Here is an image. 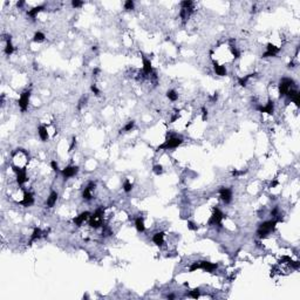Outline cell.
<instances>
[{"label": "cell", "mask_w": 300, "mask_h": 300, "mask_svg": "<svg viewBox=\"0 0 300 300\" xmlns=\"http://www.w3.org/2000/svg\"><path fill=\"white\" fill-rule=\"evenodd\" d=\"M277 223H278V219H271L262 223L257 230V236L259 238H262H262H266L272 231H274Z\"/></svg>", "instance_id": "1"}, {"label": "cell", "mask_w": 300, "mask_h": 300, "mask_svg": "<svg viewBox=\"0 0 300 300\" xmlns=\"http://www.w3.org/2000/svg\"><path fill=\"white\" fill-rule=\"evenodd\" d=\"M103 214H104V209L103 208H99L95 210L94 214H90L89 217V225L94 229L101 227L103 226Z\"/></svg>", "instance_id": "2"}, {"label": "cell", "mask_w": 300, "mask_h": 300, "mask_svg": "<svg viewBox=\"0 0 300 300\" xmlns=\"http://www.w3.org/2000/svg\"><path fill=\"white\" fill-rule=\"evenodd\" d=\"M183 143V139H181V137H170V139H168L163 143V144L158 145L157 148H156V151H160V150H170V149H175V148H177L178 145H181Z\"/></svg>", "instance_id": "3"}, {"label": "cell", "mask_w": 300, "mask_h": 300, "mask_svg": "<svg viewBox=\"0 0 300 300\" xmlns=\"http://www.w3.org/2000/svg\"><path fill=\"white\" fill-rule=\"evenodd\" d=\"M293 85H294V81L292 79H289V77L281 79L280 83H279V94H280V96H286L287 91L289 89H292Z\"/></svg>", "instance_id": "4"}, {"label": "cell", "mask_w": 300, "mask_h": 300, "mask_svg": "<svg viewBox=\"0 0 300 300\" xmlns=\"http://www.w3.org/2000/svg\"><path fill=\"white\" fill-rule=\"evenodd\" d=\"M223 218H224V214H223L218 208H214V212H212L209 222H208V225H209V226H214V225L220 226V225H222V220H223Z\"/></svg>", "instance_id": "5"}, {"label": "cell", "mask_w": 300, "mask_h": 300, "mask_svg": "<svg viewBox=\"0 0 300 300\" xmlns=\"http://www.w3.org/2000/svg\"><path fill=\"white\" fill-rule=\"evenodd\" d=\"M13 171L16 174V183L19 185H24L25 183L28 181V177H27V172L25 168H20V166L13 165L12 166Z\"/></svg>", "instance_id": "6"}, {"label": "cell", "mask_w": 300, "mask_h": 300, "mask_svg": "<svg viewBox=\"0 0 300 300\" xmlns=\"http://www.w3.org/2000/svg\"><path fill=\"white\" fill-rule=\"evenodd\" d=\"M29 97H31V90L29 89H26L21 93L20 95V99L18 101V104H19V108L21 109L22 113H25L28 108V103H29Z\"/></svg>", "instance_id": "7"}, {"label": "cell", "mask_w": 300, "mask_h": 300, "mask_svg": "<svg viewBox=\"0 0 300 300\" xmlns=\"http://www.w3.org/2000/svg\"><path fill=\"white\" fill-rule=\"evenodd\" d=\"M219 196L225 204H230L231 201H232V190H231L230 188L220 187Z\"/></svg>", "instance_id": "8"}, {"label": "cell", "mask_w": 300, "mask_h": 300, "mask_svg": "<svg viewBox=\"0 0 300 300\" xmlns=\"http://www.w3.org/2000/svg\"><path fill=\"white\" fill-rule=\"evenodd\" d=\"M198 265H199V268H201V270H204V271L210 272V273H212V272L216 271L217 267H218V264L206 262V260H201V262H198Z\"/></svg>", "instance_id": "9"}, {"label": "cell", "mask_w": 300, "mask_h": 300, "mask_svg": "<svg viewBox=\"0 0 300 300\" xmlns=\"http://www.w3.org/2000/svg\"><path fill=\"white\" fill-rule=\"evenodd\" d=\"M77 172H79V168H77V166L68 165V166H66L64 170L61 171V174H62V176H64V179H68V178H70V177H74Z\"/></svg>", "instance_id": "10"}, {"label": "cell", "mask_w": 300, "mask_h": 300, "mask_svg": "<svg viewBox=\"0 0 300 300\" xmlns=\"http://www.w3.org/2000/svg\"><path fill=\"white\" fill-rule=\"evenodd\" d=\"M95 187H96V184H95L94 182H90L86 188H85V190L82 191V197H83L85 201H90V199L93 198L91 191L95 189Z\"/></svg>", "instance_id": "11"}, {"label": "cell", "mask_w": 300, "mask_h": 300, "mask_svg": "<svg viewBox=\"0 0 300 300\" xmlns=\"http://www.w3.org/2000/svg\"><path fill=\"white\" fill-rule=\"evenodd\" d=\"M286 96H287L289 100L294 102L297 107H299L300 106V94L298 90H295V89H289V90L287 91V94H286Z\"/></svg>", "instance_id": "12"}, {"label": "cell", "mask_w": 300, "mask_h": 300, "mask_svg": "<svg viewBox=\"0 0 300 300\" xmlns=\"http://www.w3.org/2000/svg\"><path fill=\"white\" fill-rule=\"evenodd\" d=\"M257 109L260 113H267L268 115H272L274 113V102L272 100H268L267 103L262 107V106H258Z\"/></svg>", "instance_id": "13"}, {"label": "cell", "mask_w": 300, "mask_h": 300, "mask_svg": "<svg viewBox=\"0 0 300 300\" xmlns=\"http://www.w3.org/2000/svg\"><path fill=\"white\" fill-rule=\"evenodd\" d=\"M20 204H21L22 206H25V208L32 206L33 204H34V197H33L32 193L28 192V191H25V193H24V198H22V201L20 202Z\"/></svg>", "instance_id": "14"}, {"label": "cell", "mask_w": 300, "mask_h": 300, "mask_svg": "<svg viewBox=\"0 0 300 300\" xmlns=\"http://www.w3.org/2000/svg\"><path fill=\"white\" fill-rule=\"evenodd\" d=\"M90 212H88V211H85V212H82V214H80L79 216H76L74 218V223L75 225H77V226H81V225L83 224L85 222H86L87 219H89V217H90Z\"/></svg>", "instance_id": "15"}, {"label": "cell", "mask_w": 300, "mask_h": 300, "mask_svg": "<svg viewBox=\"0 0 300 300\" xmlns=\"http://www.w3.org/2000/svg\"><path fill=\"white\" fill-rule=\"evenodd\" d=\"M58 197H59V193L56 192V191H52V192L49 193L48 197H47L46 206L47 208H53L54 205H55V203H56V201H58Z\"/></svg>", "instance_id": "16"}, {"label": "cell", "mask_w": 300, "mask_h": 300, "mask_svg": "<svg viewBox=\"0 0 300 300\" xmlns=\"http://www.w3.org/2000/svg\"><path fill=\"white\" fill-rule=\"evenodd\" d=\"M152 241L157 246H162L164 244V232H156L152 236Z\"/></svg>", "instance_id": "17"}, {"label": "cell", "mask_w": 300, "mask_h": 300, "mask_svg": "<svg viewBox=\"0 0 300 300\" xmlns=\"http://www.w3.org/2000/svg\"><path fill=\"white\" fill-rule=\"evenodd\" d=\"M152 64H151V61L148 59L143 58V74L144 75H151L152 74Z\"/></svg>", "instance_id": "18"}, {"label": "cell", "mask_w": 300, "mask_h": 300, "mask_svg": "<svg viewBox=\"0 0 300 300\" xmlns=\"http://www.w3.org/2000/svg\"><path fill=\"white\" fill-rule=\"evenodd\" d=\"M38 134H39V137L42 142H47L48 141V131H47V128L45 126H40L38 128Z\"/></svg>", "instance_id": "19"}, {"label": "cell", "mask_w": 300, "mask_h": 300, "mask_svg": "<svg viewBox=\"0 0 300 300\" xmlns=\"http://www.w3.org/2000/svg\"><path fill=\"white\" fill-rule=\"evenodd\" d=\"M214 70L218 76H225V75L227 74V70H226V68H225L224 66H220L217 62H214Z\"/></svg>", "instance_id": "20"}, {"label": "cell", "mask_w": 300, "mask_h": 300, "mask_svg": "<svg viewBox=\"0 0 300 300\" xmlns=\"http://www.w3.org/2000/svg\"><path fill=\"white\" fill-rule=\"evenodd\" d=\"M135 227L139 232H144L145 231V225H144V219L143 217H137L135 219Z\"/></svg>", "instance_id": "21"}, {"label": "cell", "mask_w": 300, "mask_h": 300, "mask_svg": "<svg viewBox=\"0 0 300 300\" xmlns=\"http://www.w3.org/2000/svg\"><path fill=\"white\" fill-rule=\"evenodd\" d=\"M43 232L41 231V229H39V227H35L34 230H33V233L32 236H31V241H29V244H32L33 241L38 240V239H40L41 237H42Z\"/></svg>", "instance_id": "22"}, {"label": "cell", "mask_w": 300, "mask_h": 300, "mask_svg": "<svg viewBox=\"0 0 300 300\" xmlns=\"http://www.w3.org/2000/svg\"><path fill=\"white\" fill-rule=\"evenodd\" d=\"M45 10V6L43 5H40V6H37V7H34V8H32L31 11L27 12V14L31 16V18H35V16L40 13L41 11H43Z\"/></svg>", "instance_id": "23"}, {"label": "cell", "mask_w": 300, "mask_h": 300, "mask_svg": "<svg viewBox=\"0 0 300 300\" xmlns=\"http://www.w3.org/2000/svg\"><path fill=\"white\" fill-rule=\"evenodd\" d=\"M252 76H254V74H247V75H245V76H243V77H239V79H238V85L241 87H245L247 85L249 80L251 79Z\"/></svg>", "instance_id": "24"}, {"label": "cell", "mask_w": 300, "mask_h": 300, "mask_svg": "<svg viewBox=\"0 0 300 300\" xmlns=\"http://www.w3.org/2000/svg\"><path fill=\"white\" fill-rule=\"evenodd\" d=\"M13 52H14V47H13V45H12V42H11V39H7V41H6V47H5V54L10 56V55L13 54Z\"/></svg>", "instance_id": "25"}, {"label": "cell", "mask_w": 300, "mask_h": 300, "mask_svg": "<svg viewBox=\"0 0 300 300\" xmlns=\"http://www.w3.org/2000/svg\"><path fill=\"white\" fill-rule=\"evenodd\" d=\"M166 97L170 100V101L175 102L178 99V94L176 93V90H174V89H170V90L166 91Z\"/></svg>", "instance_id": "26"}, {"label": "cell", "mask_w": 300, "mask_h": 300, "mask_svg": "<svg viewBox=\"0 0 300 300\" xmlns=\"http://www.w3.org/2000/svg\"><path fill=\"white\" fill-rule=\"evenodd\" d=\"M45 39H46V35L42 32H37L33 37V41L34 42H42Z\"/></svg>", "instance_id": "27"}, {"label": "cell", "mask_w": 300, "mask_h": 300, "mask_svg": "<svg viewBox=\"0 0 300 300\" xmlns=\"http://www.w3.org/2000/svg\"><path fill=\"white\" fill-rule=\"evenodd\" d=\"M279 51H280V48L277 47V46H274V45H272V43H268L267 47H266V52H270V53L273 54V55L279 53Z\"/></svg>", "instance_id": "28"}, {"label": "cell", "mask_w": 300, "mask_h": 300, "mask_svg": "<svg viewBox=\"0 0 300 300\" xmlns=\"http://www.w3.org/2000/svg\"><path fill=\"white\" fill-rule=\"evenodd\" d=\"M135 8V2L133 0H127L124 2V10L126 11H133Z\"/></svg>", "instance_id": "29"}, {"label": "cell", "mask_w": 300, "mask_h": 300, "mask_svg": "<svg viewBox=\"0 0 300 300\" xmlns=\"http://www.w3.org/2000/svg\"><path fill=\"white\" fill-rule=\"evenodd\" d=\"M188 295H189L190 298L197 299V298H199V297H201V291H199V289H192V291H190Z\"/></svg>", "instance_id": "30"}, {"label": "cell", "mask_w": 300, "mask_h": 300, "mask_svg": "<svg viewBox=\"0 0 300 300\" xmlns=\"http://www.w3.org/2000/svg\"><path fill=\"white\" fill-rule=\"evenodd\" d=\"M131 189H133V184L129 182V179H126L123 183V191L128 193L131 191Z\"/></svg>", "instance_id": "31"}, {"label": "cell", "mask_w": 300, "mask_h": 300, "mask_svg": "<svg viewBox=\"0 0 300 300\" xmlns=\"http://www.w3.org/2000/svg\"><path fill=\"white\" fill-rule=\"evenodd\" d=\"M102 227H103V229H102V236H104V237L112 236L113 231L110 230V227H109V226H107V225H103Z\"/></svg>", "instance_id": "32"}, {"label": "cell", "mask_w": 300, "mask_h": 300, "mask_svg": "<svg viewBox=\"0 0 300 300\" xmlns=\"http://www.w3.org/2000/svg\"><path fill=\"white\" fill-rule=\"evenodd\" d=\"M192 5H193V2L191 1V0H184V1L181 2V7H182V8H185V10L192 8Z\"/></svg>", "instance_id": "33"}, {"label": "cell", "mask_w": 300, "mask_h": 300, "mask_svg": "<svg viewBox=\"0 0 300 300\" xmlns=\"http://www.w3.org/2000/svg\"><path fill=\"white\" fill-rule=\"evenodd\" d=\"M152 171L156 175H161L162 172H163V166L160 165V164H156V165L152 166Z\"/></svg>", "instance_id": "34"}, {"label": "cell", "mask_w": 300, "mask_h": 300, "mask_svg": "<svg viewBox=\"0 0 300 300\" xmlns=\"http://www.w3.org/2000/svg\"><path fill=\"white\" fill-rule=\"evenodd\" d=\"M135 127V121H129L128 123L124 126L123 131H131V129Z\"/></svg>", "instance_id": "35"}, {"label": "cell", "mask_w": 300, "mask_h": 300, "mask_svg": "<svg viewBox=\"0 0 300 300\" xmlns=\"http://www.w3.org/2000/svg\"><path fill=\"white\" fill-rule=\"evenodd\" d=\"M83 6V1H80V0H73L72 1V7L74 8H80Z\"/></svg>", "instance_id": "36"}, {"label": "cell", "mask_w": 300, "mask_h": 300, "mask_svg": "<svg viewBox=\"0 0 300 300\" xmlns=\"http://www.w3.org/2000/svg\"><path fill=\"white\" fill-rule=\"evenodd\" d=\"M231 53H232V55H233L236 59H238V58L240 56V53L238 52V49H237L235 46H231Z\"/></svg>", "instance_id": "37"}, {"label": "cell", "mask_w": 300, "mask_h": 300, "mask_svg": "<svg viewBox=\"0 0 300 300\" xmlns=\"http://www.w3.org/2000/svg\"><path fill=\"white\" fill-rule=\"evenodd\" d=\"M188 229L191 231H197L198 226L195 224V223H192V222H188Z\"/></svg>", "instance_id": "38"}, {"label": "cell", "mask_w": 300, "mask_h": 300, "mask_svg": "<svg viewBox=\"0 0 300 300\" xmlns=\"http://www.w3.org/2000/svg\"><path fill=\"white\" fill-rule=\"evenodd\" d=\"M206 118H208V109L205 107H202V120L206 121Z\"/></svg>", "instance_id": "39"}, {"label": "cell", "mask_w": 300, "mask_h": 300, "mask_svg": "<svg viewBox=\"0 0 300 300\" xmlns=\"http://www.w3.org/2000/svg\"><path fill=\"white\" fill-rule=\"evenodd\" d=\"M51 166H52V169H53L54 171H59V165H58L56 161H52V162H51Z\"/></svg>", "instance_id": "40"}, {"label": "cell", "mask_w": 300, "mask_h": 300, "mask_svg": "<svg viewBox=\"0 0 300 300\" xmlns=\"http://www.w3.org/2000/svg\"><path fill=\"white\" fill-rule=\"evenodd\" d=\"M90 90L95 94V95H100V90L97 89V87L95 86V85H91L90 86Z\"/></svg>", "instance_id": "41"}, {"label": "cell", "mask_w": 300, "mask_h": 300, "mask_svg": "<svg viewBox=\"0 0 300 300\" xmlns=\"http://www.w3.org/2000/svg\"><path fill=\"white\" fill-rule=\"evenodd\" d=\"M86 101H87V97L83 96V97H82V99H81V100H80V101H79V104H77V108H79V109H81V107H82V106H83V104L86 103Z\"/></svg>", "instance_id": "42"}, {"label": "cell", "mask_w": 300, "mask_h": 300, "mask_svg": "<svg viewBox=\"0 0 300 300\" xmlns=\"http://www.w3.org/2000/svg\"><path fill=\"white\" fill-rule=\"evenodd\" d=\"M75 144H76V137H73V139H72V143H70V145H69V151H72V150H73V148L75 147Z\"/></svg>", "instance_id": "43"}, {"label": "cell", "mask_w": 300, "mask_h": 300, "mask_svg": "<svg viewBox=\"0 0 300 300\" xmlns=\"http://www.w3.org/2000/svg\"><path fill=\"white\" fill-rule=\"evenodd\" d=\"M217 99H218V94H217V93H214V95H212V97H211V101L216 102V101H217Z\"/></svg>", "instance_id": "44"}, {"label": "cell", "mask_w": 300, "mask_h": 300, "mask_svg": "<svg viewBox=\"0 0 300 300\" xmlns=\"http://www.w3.org/2000/svg\"><path fill=\"white\" fill-rule=\"evenodd\" d=\"M276 185H278V181H273V182L270 184V188H274Z\"/></svg>", "instance_id": "45"}, {"label": "cell", "mask_w": 300, "mask_h": 300, "mask_svg": "<svg viewBox=\"0 0 300 300\" xmlns=\"http://www.w3.org/2000/svg\"><path fill=\"white\" fill-rule=\"evenodd\" d=\"M24 5H25V2H24V1H20V2H18V4H16V6H18L19 8H20V7H22Z\"/></svg>", "instance_id": "46"}]
</instances>
